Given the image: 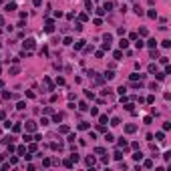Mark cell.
<instances>
[{
  "label": "cell",
  "instance_id": "39",
  "mask_svg": "<svg viewBox=\"0 0 171 171\" xmlns=\"http://www.w3.org/2000/svg\"><path fill=\"white\" fill-rule=\"evenodd\" d=\"M159 62H161V65H167L169 59H167V56H159Z\"/></svg>",
  "mask_w": 171,
  "mask_h": 171
},
{
  "label": "cell",
  "instance_id": "1",
  "mask_svg": "<svg viewBox=\"0 0 171 171\" xmlns=\"http://www.w3.org/2000/svg\"><path fill=\"white\" fill-rule=\"evenodd\" d=\"M36 127H38V125H36V121H32V119H30V121H26V125H24L26 133H34V131H36Z\"/></svg>",
  "mask_w": 171,
  "mask_h": 171
},
{
  "label": "cell",
  "instance_id": "53",
  "mask_svg": "<svg viewBox=\"0 0 171 171\" xmlns=\"http://www.w3.org/2000/svg\"><path fill=\"white\" fill-rule=\"evenodd\" d=\"M42 4V0H34V6H40Z\"/></svg>",
  "mask_w": 171,
  "mask_h": 171
},
{
  "label": "cell",
  "instance_id": "29",
  "mask_svg": "<svg viewBox=\"0 0 171 171\" xmlns=\"http://www.w3.org/2000/svg\"><path fill=\"white\" fill-rule=\"evenodd\" d=\"M59 133H68V125H60V127H59Z\"/></svg>",
  "mask_w": 171,
  "mask_h": 171
},
{
  "label": "cell",
  "instance_id": "40",
  "mask_svg": "<svg viewBox=\"0 0 171 171\" xmlns=\"http://www.w3.org/2000/svg\"><path fill=\"white\" fill-rule=\"evenodd\" d=\"M20 129H22V127H20V123H16V125H12V131H14V133H18Z\"/></svg>",
  "mask_w": 171,
  "mask_h": 171
},
{
  "label": "cell",
  "instance_id": "25",
  "mask_svg": "<svg viewBox=\"0 0 171 171\" xmlns=\"http://www.w3.org/2000/svg\"><path fill=\"white\" fill-rule=\"evenodd\" d=\"M133 159H135V161H141V159H143V153H141V151H137L135 155H133Z\"/></svg>",
  "mask_w": 171,
  "mask_h": 171
},
{
  "label": "cell",
  "instance_id": "52",
  "mask_svg": "<svg viewBox=\"0 0 171 171\" xmlns=\"http://www.w3.org/2000/svg\"><path fill=\"white\" fill-rule=\"evenodd\" d=\"M171 129V123H163V131H169Z\"/></svg>",
  "mask_w": 171,
  "mask_h": 171
},
{
  "label": "cell",
  "instance_id": "19",
  "mask_svg": "<svg viewBox=\"0 0 171 171\" xmlns=\"http://www.w3.org/2000/svg\"><path fill=\"white\" fill-rule=\"evenodd\" d=\"M155 139L157 141H165V133H163V131H159V133L155 135Z\"/></svg>",
  "mask_w": 171,
  "mask_h": 171
},
{
  "label": "cell",
  "instance_id": "6",
  "mask_svg": "<svg viewBox=\"0 0 171 171\" xmlns=\"http://www.w3.org/2000/svg\"><path fill=\"white\" fill-rule=\"evenodd\" d=\"M147 46L149 48H157V40L155 38H149V40H147Z\"/></svg>",
  "mask_w": 171,
  "mask_h": 171
},
{
  "label": "cell",
  "instance_id": "24",
  "mask_svg": "<svg viewBox=\"0 0 171 171\" xmlns=\"http://www.w3.org/2000/svg\"><path fill=\"white\" fill-rule=\"evenodd\" d=\"M22 141H24V143H30V141H32L30 133H24V137H22Z\"/></svg>",
  "mask_w": 171,
  "mask_h": 171
},
{
  "label": "cell",
  "instance_id": "4",
  "mask_svg": "<svg viewBox=\"0 0 171 171\" xmlns=\"http://www.w3.org/2000/svg\"><path fill=\"white\" fill-rule=\"evenodd\" d=\"M137 131V125H125V133H135Z\"/></svg>",
  "mask_w": 171,
  "mask_h": 171
},
{
  "label": "cell",
  "instance_id": "3",
  "mask_svg": "<svg viewBox=\"0 0 171 171\" xmlns=\"http://www.w3.org/2000/svg\"><path fill=\"white\" fill-rule=\"evenodd\" d=\"M34 44H36V40H34V38H26V40H24V48L32 50V48H34Z\"/></svg>",
  "mask_w": 171,
  "mask_h": 171
},
{
  "label": "cell",
  "instance_id": "18",
  "mask_svg": "<svg viewBox=\"0 0 171 171\" xmlns=\"http://www.w3.org/2000/svg\"><path fill=\"white\" fill-rule=\"evenodd\" d=\"M143 167L151 169V167H153V161H151V159H145V161H143Z\"/></svg>",
  "mask_w": 171,
  "mask_h": 171
},
{
  "label": "cell",
  "instance_id": "35",
  "mask_svg": "<svg viewBox=\"0 0 171 171\" xmlns=\"http://www.w3.org/2000/svg\"><path fill=\"white\" fill-rule=\"evenodd\" d=\"M113 56H115L117 60H121V56H123V53H121V50H115V53H113Z\"/></svg>",
  "mask_w": 171,
  "mask_h": 171
},
{
  "label": "cell",
  "instance_id": "15",
  "mask_svg": "<svg viewBox=\"0 0 171 171\" xmlns=\"http://www.w3.org/2000/svg\"><path fill=\"white\" fill-rule=\"evenodd\" d=\"M113 157H115V159H117V161H121V159H123V153H121V151H119V149H117L115 153H113Z\"/></svg>",
  "mask_w": 171,
  "mask_h": 171
},
{
  "label": "cell",
  "instance_id": "11",
  "mask_svg": "<svg viewBox=\"0 0 171 171\" xmlns=\"http://www.w3.org/2000/svg\"><path fill=\"white\" fill-rule=\"evenodd\" d=\"M105 79H107V81H111V79H115V72H113V71H107V72H105Z\"/></svg>",
  "mask_w": 171,
  "mask_h": 171
},
{
  "label": "cell",
  "instance_id": "55",
  "mask_svg": "<svg viewBox=\"0 0 171 171\" xmlns=\"http://www.w3.org/2000/svg\"><path fill=\"white\" fill-rule=\"evenodd\" d=\"M2 159H4V155H2V153H0V161H2Z\"/></svg>",
  "mask_w": 171,
  "mask_h": 171
},
{
  "label": "cell",
  "instance_id": "41",
  "mask_svg": "<svg viewBox=\"0 0 171 171\" xmlns=\"http://www.w3.org/2000/svg\"><path fill=\"white\" fill-rule=\"evenodd\" d=\"M163 159H165V161H169V159H171V151H165L163 153Z\"/></svg>",
  "mask_w": 171,
  "mask_h": 171
},
{
  "label": "cell",
  "instance_id": "13",
  "mask_svg": "<svg viewBox=\"0 0 171 171\" xmlns=\"http://www.w3.org/2000/svg\"><path fill=\"white\" fill-rule=\"evenodd\" d=\"M71 161H72V163H79V161H81V157H79V153H72V155H71Z\"/></svg>",
  "mask_w": 171,
  "mask_h": 171
},
{
  "label": "cell",
  "instance_id": "8",
  "mask_svg": "<svg viewBox=\"0 0 171 171\" xmlns=\"http://www.w3.org/2000/svg\"><path fill=\"white\" fill-rule=\"evenodd\" d=\"M135 46H137V48H143V46H145V42L141 40L139 36H137V38H135Z\"/></svg>",
  "mask_w": 171,
  "mask_h": 171
},
{
  "label": "cell",
  "instance_id": "54",
  "mask_svg": "<svg viewBox=\"0 0 171 171\" xmlns=\"http://www.w3.org/2000/svg\"><path fill=\"white\" fill-rule=\"evenodd\" d=\"M4 24V18H2V16H0V26H2Z\"/></svg>",
  "mask_w": 171,
  "mask_h": 171
},
{
  "label": "cell",
  "instance_id": "12",
  "mask_svg": "<svg viewBox=\"0 0 171 171\" xmlns=\"http://www.w3.org/2000/svg\"><path fill=\"white\" fill-rule=\"evenodd\" d=\"M105 141H107V143H113V141H115V137H113L111 133H105Z\"/></svg>",
  "mask_w": 171,
  "mask_h": 171
},
{
  "label": "cell",
  "instance_id": "50",
  "mask_svg": "<svg viewBox=\"0 0 171 171\" xmlns=\"http://www.w3.org/2000/svg\"><path fill=\"white\" fill-rule=\"evenodd\" d=\"M65 44H66V46H68V44H72V38H71V36H66V38H65Z\"/></svg>",
  "mask_w": 171,
  "mask_h": 171
},
{
  "label": "cell",
  "instance_id": "2",
  "mask_svg": "<svg viewBox=\"0 0 171 171\" xmlns=\"http://www.w3.org/2000/svg\"><path fill=\"white\" fill-rule=\"evenodd\" d=\"M53 30H54V22L50 18H46V22H44V32H53Z\"/></svg>",
  "mask_w": 171,
  "mask_h": 171
},
{
  "label": "cell",
  "instance_id": "33",
  "mask_svg": "<svg viewBox=\"0 0 171 171\" xmlns=\"http://www.w3.org/2000/svg\"><path fill=\"white\" fill-rule=\"evenodd\" d=\"M119 147H123V149H127V141H125L123 137H121V139H119Z\"/></svg>",
  "mask_w": 171,
  "mask_h": 171
},
{
  "label": "cell",
  "instance_id": "21",
  "mask_svg": "<svg viewBox=\"0 0 171 171\" xmlns=\"http://www.w3.org/2000/svg\"><path fill=\"white\" fill-rule=\"evenodd\" d=\"M83 46H85V40H77V42H75V48H77V50H81Z\"/></svg>",
  "mask_w": 171,
  "mask_h": 171
},
{
  "label": "cell",
  "instance_id": "51",
  "mask_svg": "<svg viewBox=\"0 0 171 171\" xmlns=\"http://www.w3.org/2000/svg\"><path fill=\"white\" fill-rule=\"evenodd\" d=\"M143 121H145V125H151V121H153V117H145Z\"/></svg>",
  "mask_w": 171,
  "mask_h": 171
},
{
  "label": "cell",
  "instance_id": "16",
  "mask_svg": "<svg viewBox=\"0 0 171 171\" xmlns=\"http://www.w3.org/2000/svg\"><path fill=\"white\" fill-rule=\"evenodd\" d=\"M111 8H113V2H105V6H103V10H105V12H111Z\"/></svg>",
  "mask_w": 171,
  "mask_h": 171
},
{
  "label": "cell",
  "instance_id": "31",
  "mask_svg": "<svg viewBox=\"0 0 171 171\" xmlns=\"http://www.w3.org/2000/svg\"><path fill=\"white\" fill-rule=\"evenodd\" d=\"M53 121H54V123H60V121H62V115H60V113H56V115L53 117Z\"/></svg>",
  "mask_w": 171,
  "mask_h": 171
},
{
  "label": "cell",
  "instance_id": "49",
  "mask_svg": "<svg viewBox=\"0 0 171 171\" xmlns=\"http://www.w3.org/2000/svg\"><path fill=\"white\" fill-rule=\"evenodd\" d=\"M117 34H121V36H123V34H125V28H123V26H119V28H117Z\"/></svg>",
  "mask_w": 171,
  "mask_h": 171
},
{
  "label": "cell",
  "instance_id": "30",
  "mask_svg": "<svg viewBox=\"0 0 171 171\" xmlns=\"http://www.w3.org/2000/svg\"><path fill=\"white\" fill-rule=\"evenodd\" d=\"M151 59H159V53H157V48H151Z\"/></svg>",
  "mask_w": 171,
  "mask_h": 171
},
{
  "label": "cell",
  "instance_id": "43",
  "mask_svg": "<svg viewBox=\"0 0 171 171\" xmlns=\"http://www.w3.org/2000/svg\"><path fill=\"white\" fill-rule=\"evenodd\" d=\"M95 153H97V155H103V153H105V149H103V147H97Z\"/></svg>",
  "mask_w": 171,
  "mask_h": 171
},
{
  "label": "cell",
  "instance_id": "47",
  "mask_svg": "<svg viewBox=\"0 0 171 171\" xmlns=\"http://www.w3.org/2000/svg\"><path fill=\"white\" fill-rule=\"evenodd\" d=\"M139 34L141 36H147V28H139Z\"/></svg>",
  "mask_w": 171,
  "mask_h": 171
},
{
  "label": "cell",
  "instance_id": "22",
  "mask_svg": "<svg viewBox=\"0 0 171 171\" xmlns=\"http://www.w3.org/2000/svg\"><path fill=\"white\" fill-rule=\"evenodd\" d=\"M79 109H81V111H89V105H87V103H79Z\"/></svg>",
  "mask_w": 171,
  "mask_h": 171
},
{
  "label": "cell",
  "instance_id": "17",
  "mask_svg": "<svg viewBox=\"0 0 171 171\" xmlns=\"http://www.w3.org/2000/svg\"><path fill=\"white\" fill-rule=\"evenodd\" d=\"M89 127H91V125H89V123H85V121H83V123H79V129H81V131H87Z\"/></svg>",
  "mask_w": 171,
  "mask_h": 171
},
{
  "label": "cell",
  "instance_id": "7",
  "mask_svg": "<svg viewBox=\"0 0 171 171\" xmlns=\"http://www.w3.org/2000/svg\"><path fill=\"white\" fill-rule=\"evenodd\" d=\"M4 10H6V12H12V10H16V4H14V2H8Z\"/></svg>",
  "mask_w": 171,
  "mask_h": 171
},
{
  "label": "cell",
  "instance_id": "28",
  "mask_svg": "<svg viewBox=\"0 0 171 171\" xmlns=\"http://www.w3.org/2000/svg\"><path fill=\"white\" fill-rule=\"evenodd\" d=\"M119 123H121V121H119V117H113V119H111V127H117Z\"/></svg>",
  "mask_w": 171,
  "mask_h": 171
},
{
  "label": "cell",
  "instance_id": "20",
  "mask_svg": "<svg viewBox=\"0 0 171 171\" xmlns=\"http://www.w3.org/2000/svg\"><path fill=\"white\" fill-rule=\"evenodd\" d=\"M85 163H87V165H95V157H93V155H89L87 159H85Z\"/></svg>",
  "mask_w": 171,
  "mask_h": 171
},
{
  "label": "cell",
  "instance_id": "42",
  "mask_svg": "<svg viewBox=\"0 0 171 171\" xmlns=\"http://www.w3.org/2000/svg\"><path fill=\"white\" fill-rule=\"evenodd\" d=\"M149 89H151V91H159V85H157V83H151Z\"/></svg>",
  "mask_w": 171,
  "mask_h": 171
},
{
  "label": "cell",
  "instance_id": "14",
  "mask_svg": "<svg viewBox=\"0 0 171 171\" xmlns=\"http://www.w3.org/2000/svg\"><path fill=\"white\" fill-rule=\"evenodd\" d=\"M147 16H149V18H153V20H155V18H157V10H153V8H151L149 12H147Z\"/></svg>",
  "mask_w": 171,
  "mask_h": 171
},
{
  "label": "cell",
  "instance_id": "44",
  "mask_svg": "<svg viewBox=\"0 0 171 171\" xmlns=\"http://www.w3.org/2000/svg\"><path fill=\"white\" fill-rule=\"evenodd\" d=\"M75 30H77V32L83 30V24H81V22H77V24H75Z\"/></svg>",
  "mask_w": 171,
  "mask_h": 171
},
{
  "label": "cell",
  "instance_id": "26",
  "mask_svg": "<svg viewBox=\"0 0 171 171\" xmlns=\"http://www.w3.org/2000/svg\"><path fill=\"white\" fill-rule=\"evenodd\" d=\"M147 71H149L151 75H155V72H157V65H149V68H147Z\"/></svg>",
  "mask_w": 171,
  "mask_h": 171
},
{
  "label": "cell",
  "instance_id": "36",
  "mask_svg": "<svg viewBox=\"0 0 171 171\" xmlns=\"http://www.w3.org/2000/svg\"><path fill=\"white\" fill-rule=\"evenodd\" d=\"M117 93H119V95H125V93H127V87H123V85H121V87L117 89Z\"/></svg>",
  "mask_w": 171,
  "mask_h": 171
},
{
  "label": "cell",
  "instance_id": "48",
  "mask_svg": "<svg viewBox=\"0 0 171 171\" xmlns=\"http://www.w3.org/2000/svg\"><path fill=\"white\" fill-rule=\"evenodd\" d=\"M28 151H36V143H30V145H28Z\"/></svg>",
  "mask_w": 171,
  "mask_h": 171
},
{
  "label": "cell",
  "instance_id": "46",
  "mask_svg": "<svg viewBox=\"0 0 171 171\" xmlns=\"http://www.w3.org/2000/svg\"><path fill=\"white\" fill-rule=\"evenodd\" d=\"M133 107H135L133 103H127V105H125V109H127V111H133Z\"/></svg>",
  "mask_w": 171,
  "mask_h": 171
},
{
  "label": "cell",
  "instance_id": "45",
  "mask_svg": "<svg viewBox=\"0 0 171 171\" xmlns=\"http://www.w3.org/2000/svg\"><path fill=\"white\" fill-rule=\"evenodd\" d=\"M48 123H50V121H48V119H44V117L40 119V125H42V127H46V125H48Z\"/></svg>",
  "mask_w": 171,
  "mask_h": 171
},
{
  "label": "cell",
  "instance_id": "34",
  "mask_svg": "<svg viewBox=\"0 0 171 171\" xmlns=\"http://www.w3.org/2000/svg\"><path fill=\"white\" fill-rule=\"evenodd\" d=\"M85 6H87V10L91 12V10H93V2H91V0H85Z\"/></svg>",
  "mask_w": 171,
  "mask_h": 171
},
{
  "label": "cell",
  "instance_id": "32",
  "mask_svg": "<svg viewBox=\"0 0 171 171\" xmlns=\"http://www.w3.org/2000/svg\"><path fill=\"white\" fill-rule=\"evenodd\" d=\"M99 121H101V125H107V123H109V119H107V115H101Z\"/></svg>",
  "mask_w": 171,
  "mask_h": 171
},
{
  "label": "cell",
  "instance_id": "38",
  "mask_svg": "<svg viewBox=\"0 0 171 171\" xmlns=\"http://www.w3.org/2000/svg\"><path fill=\"white\" fill-rule=\"evenodd\" d=\"M103 40H105V42H109V44H111V40H113V36H111V34H105V36H103Z\"/></svg>",
  "mask_w": 171,
  "mask_h": 171
},
{
  "label": "cell",
  "instance_id": "10",
  "mask_svg": "<svg viewBox=\"0 0 171 171\" xmlns=\"http://www.w3.org/2000/svg\"><path fill=\"white\" fill-rule=\"evenodd\" d=\"M16 153H18V155H22V157H24V155H26V147H24V145H20L18 149H16Z\"/></svg>",
  "mask_w": 171,
  "mask_h": 171
},
{
  "label": "cell",
  "instance_id": "37",
  "mask_svg": "<svg viewBox=\"0 0 171 171\" xmlns=\"http://www.w3.org/2000/svg\"><path fill=\"white\" fill-rule=\"evenodd\" d=\"M161 46H165V48H169V46H171V40H169V38H165V40L161 42Z\"/></svg>",
  "mask_w": 171,
  "mask_h": 171
},
{
  "label": "cell",
  "instance_id": "27",
  "mask_svg": "<svg viewBox=\"0 0 171 171\" xmlns=\"http://www.w3.org/2000/svg\"><path fill=\"white\" fill-rule=\"evenodd\" d=\"M155 77H157V81H163V79L167 77V75H165V72H159V71H157V72H155Z\"/></svg>",
  "mask_w": 171,
  "mask_h": 171
},
{
  "label": "cell",
  "instance_id": "9",
  "mask_svg": "<svg viewBox=\"0 0 171 171\" xmlns=\"http://www.w3.org/2000/svg\"><path fill=\"white\" fill-rule=\"evenodd\" d=\"M119 46H121V48H127L129 46V40H127V38H121V40H119Z\"/></svg>",
  "mask_w": 171,
  "mask_h": 171
},
{
  "label": "cell",
  "instance_id": "23",
  "mask_svg": "<svg viewBox=\"0 0 171 171\" xmlns=\"http://www.w3.org/2000/svg\"><path fill=\"white\" fill-rule=\"evenodd\" d=\"M16 109H18V111H24V109H26V103H24V101H20L18 105H16Z\"/></svg>",
  "mask_w": 171,
  "mask_h": 171
},
{
  "label": "cell",
  "instance_id": "5",
  "mask_svg": "<svg viewBox=\"0 0 171 171\" xmlns=\"http://www.w3.org/2000/svg\"><path fill=\"white\" fill-rule=\"evenodd\" d=\"M133 10H135V14H137V16H143V14H145V12H143V8H141L139 4H135V8H133Z\"/></svg>",
  "mask_w": 171,
  "mask_h": 171
}]
</instances>
